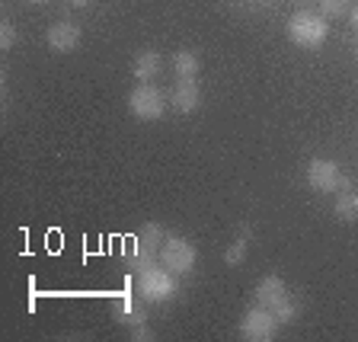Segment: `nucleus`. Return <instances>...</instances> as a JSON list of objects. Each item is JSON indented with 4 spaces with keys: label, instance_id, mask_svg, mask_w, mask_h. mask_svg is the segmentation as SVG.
<instances>
[{
    "label": "nucleus",
    "instance_id": "obj_1",
    "mask_svg": "<svg viewBox=\"0 0 358 342\" xmlns=\"http://www.w3.org/2000/svg\"><path fill=\"white\" fill-rule=\"evenodd\" d=\"M256 304L268 307V311L275 313L278 323H294L298 320V301L291 298L285 278H278V276H262L259 278V285H256Z\"/></svg>",
    "mask_w": 358,
    "mask_h": 342
},
{
    "label": "nucleus",
    "instance_id": "obj_2",
    "mask_svg": "<svg viewBox=\"0 0 358 342\" xmlns=\"http://www.w3.org/2000/svg\"><path fill=\"white\" fill-rule=\"evenodd\" d=\"M176 294H179V282L164 262H154V266L138 272V298L144 304H166Z\"/></svg>",
    "mask_w": 358,
    "mask_h": 342
},
{
    "label": "nucleus",
    "instance_id": "obj_3",
    "mask_svg": "<svg viewBox=\"0 0 358 342\" xmlns=\"http://www.w3.org/2000/svg\"><path fill=\"white\" fill-rule=\"evenodd\" d=\"M327 36H329L327 16L313 13V10H298V13L288 20V38L298 45V48L313 52V48H320V45L327 42Z\"/></svg>",
    "mask_w": 358,
    "mask_h": 342
},
{
    "label": "nucleus",
    "instance_id": "obj_4",
    "mask_svg": "<svg viewBox=\"0 0 358 342\" xmlns=\"http://www.w3.org/2000/svg\"><path fill=\"white\" fill-rule=\"evenodd\" d=\"M166 93L160 87H154V83H138V87L128 93V109H131L134 119H141V122H154L160 119L166 112Z\"/></svg>",
    "mask_w": 358,
    "mask_h": 342
},
{
    "label": "nucleus",
    "instance_id": "obj_5",
    "mask_svg": "<svg viewBox=\"0 0 358 342\" xmlns=\"http://www.w3.org/2000/svg\"><path fill=\"white\" fill-rule=\"evenodd\" d=\"M307 186L320 195H333L349 189V179H343V170L336 160H327V157H317L307 164Z\"/></svg>",
    "mask_w": 358,
    "mask_h": 342
},
{
    "label": "nucleus",
    "instance_id": "obj_6",
    "mask_svg": "<svg viewBox=\"0 0 358 342\" xmlns=\"http://www.w3.org/2000/svg\"><path fill=\"white\" fill-rule=\"evenodd\" d=\"M278 327H282V323L275 320V313L268 311V307L256 304V307H250V311L240 317V339L268 342V339H275L278 336Z\"/></svg>",
    "mask_w": 358,
    "mask_h": 342
},
{
    "label": "nucleus",
    "instance_id": "obj_7",
    "mask_svg": "<svg viewBox=\"0 0 358 342\" xmlns=\"http://www.w3.org/2000/svg\"><path fill=\"white\" fill-rule=\"evenodd\" d=\"M164 240H166V234H164V227H160V224H154V221L144 224L141 234H138V243H134V250H131V272H134V276H138L141 269L154 266L157 256H160Z\"/></svg>",
    "mask_w": 358,
    "mask_h": 342
},
{
    "label": "nucleus",
    "instance_id": "obj_8",
    "mask_svg": "<svg viewBox=\"0 0 358 342\" xmlns=\"http://www.w3.org/2000/svg\"><path fill=\"white\" fill-rule=\"evenodd\" d=\"M160 262H164L166 269H170L176 278L189 276L195 269V262H199V253H195V246L189 243V240L182 237H166L164 246H160Z\"/></svg>",
    "mask_w": 358,
    "mask_h": 342
},
{
    "label": "nucleus",
    "instance_id": "obj_9",
    "mask_svg": "<svg viewBox=\"0 0 358 342\" xmlns=\"http://www.w3.org/2000/svg\"><path fill=\"white\" fill-rule=\"evenodd\" d=\"M80 38H83L80 26H77V22H71V20L52 22V26H48V32H45V42H48V48H52V52H58V55L74 52L77 45H80Z\"/></svg>",
    "mask_w": 358,
    "mask_h": 342
},
{
    "label": "nucleus",
    "instance_id": "obj_10",
    "mask_svg": "<svg viewBox=\"0 0 358 342\" xmlns=\"http://www.w3.org/2000/svg\"><path fill=\"white\" fill-rule=\"evenodd\" d=\"M170 103L176 106L182 115H189V112H195L201 106V87L195 83V77L192 80H176V87H173V93H170Z\"/></svg>",
    "mask_w": 358,
    "mask_h": 342
},
{
    "label": "nucleus",
    "instance_id": "obj_11",
    "mask_svg": "<svg viewBox=\"0 0 358 342\" xmlns=\"http://www.w3.org/2000/svg\"><path fill=\"white\" fill-rule=\"evenodd\" d=\"M160 67H164L160 52H141L138 58H134V64H131V74L138 77L141 83H150L157 74H160Z\"/></svg>",
    "mask_w": 358,
    "mask_h": 342
},
{
    "label": "nucleus",
    "instance_id": "obj_12",
    "mask_svg": "<svg viewBox=\"0 0 358 342\" xmlns=\"http://www.w3.org/2000/svg\"><path fill=\"white\" fill-rule=\"evenodd\" d=\"M333 215L339 218L343 224H355L358 221V192H352V189H343V192L336 195Z\"/></svg>",
    "mask_w": 358,
    "mask_h": 342
},
{
    "label": "nucleus",
    "instance_id": "obj_13",
    "mask_svg": "<svg viewBox=\"0 0 358 342\" xmlns=\"http://www.w3.org/2000/svg\"><path fill=\"white\" fill-rule=\"evenodd\" d=\"M173 71H176L179 80H192L201 71V58L195 52H189V48H182V52L173 55Z\"/></svg>",
    "mask_w": 358,
    "mask_h": 342
},
{
    "label": "nucleus",
    "instance_id": "obj_14",
    "mask_svg": "<svg viewBox=\"0 0 358 342\" xmlns=\"http://www.w3.org/2000/svg\"><path fill=\"white\" fill-rule=\"evenodd\" d=\"M246 253H250V227L243 224V227H240V234H237V240L224 250V262H227V266H243Z\"/></svg>",
    "mask_w": 358,
    "mask_h": 342
},
{
    "label": "nucleus",
    "instance_id": "obj_15",
    "mask_svg": "<svg viewBox=\"0 0 358 342\" xmlns=\"http://www.w3.org/2000/svg\"><path fill=\"white\" fill-rule=\"evenodd\" d=\"M115 320L134 329V327H144V323H148V313H144V307L134 304V301H122L119 311H115Z\"/></svg>",
    "mask_w": 358,
    "mask_h": 342
},
{
    "label": "nucleus",
    "instance_id": "obj_16",
    "mask_svg": "<svg viewBox=\"0 0 358 342\" xmlns=\"http://www.w3.org/2000/svg\"><path fill=\"white\" fill-rule=\"evenodd\" d=\"M352 10V0H320V16L327 20H339Z\"/></svg>",
    "mask_w": 358,
    "mask_h": 342
},
{
    "label": "nucleus",
    "instance_id": "obj_17",
    "mask_svg": "<svg viewBox=\"0 0 358 342\" xmlns=\"http://www.w3.org/2000/svg\"><path fill=\"white\" fill-rule=\"evenodd\" d=\"M0 45H3V52H10L16 45V29H13V22L3 20L0 22Z\"/></svg>",
    "mask_w": 358,
    "mask_h": 342
},
{
    "label": "nucleus",
    "instance_id": "obj_18",
    "mask_svg": "<svg viewBox=\"0 0 358 342\" xmlns=\"http://www.w3.org/2000/svg\"><path fill=\"white\" fill-rule=\"evenodd\" d=\"M134 339H144V342H148L150 339V329H148V323H144V327H134Z\"/></svg>",
    "mask_w": 358,
    "mask_h": 342
},
{
    "label": "nucleus",
    "instance_id": "obj_19",
    "mask_svg": "<svg viewBox=\"0 0 358 342\" xmlns=\"http://www.w3.org/2000/svg\"><path fill=\"white\" fill-rule=\"evenodd\" d=\"M349 22H352V29L358 32V0L352 3V10H349Z\"/></svg>",
    "mask_w": 358,
    "mask_h": 342
},
{
    "label": "nucleus",
    "instance_id": "obj_20",
    "mask_svg": "<svg viewBox=\"0 0 358 342\" xmlns=\"http://www.w3.org/2000/svg\"><path fill=\"white\" fill-rule=\"evenodd\" d=\"M67 3H74V7H87L90 0H67Z\"/></svg>",
    "mask_w": 358,
    "mask_h": 342
},
{
    "label": "nucleus",
    "instance_id": "obj_21",
    "mask_svg": "<svg viewBox=\"0 0 358 342\" xmlns=\"http://www.w3.org/2000/svg\"><path fill=\"white\" fill-rule=\"evenodd\" d=\"M26 3H48V0H26Z\"/></svg>",
    "mask_w": 358,
    "mask_h": 342
},
{
    "label": "nucleus",
    "instance_id": "obj_22",
    "mask_svg": "<svg viewBox=\"0 0 358 342\" xmlns=\"http://www.w3.org/2000/svg\"><path fill=\"white\" fill-rule=\"evenodd\" d=\"M355 58H358V48H355Z\"/></svg>",
    "mask_w": 358,
    "mask_h": 342
}]
</instances>
